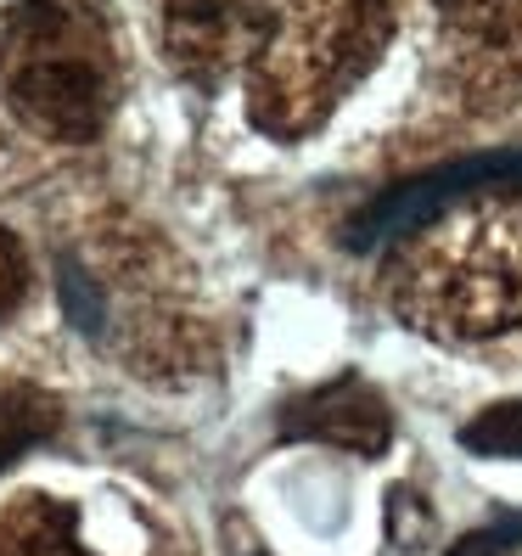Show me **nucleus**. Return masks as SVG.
I'll use <instances>...</instances> for the list:
<instances>
[{
    "label": "nucleus",
    "mask_w": 522,
    "mask_h": 556,
    "mask_svg": "<svg viewBox=\"0 0 522 556\" xmlns=\"http://www.w3.org/2000/svg\"><path fill=\"white\" fill-rule=\"evenodd\" d=\"M382 299L438 343H478L522 326V186H495L394 242Z\"/></svg>",
    "instance_id": "f257e3e1"
},
{
    "label": "nucleus",
    "mask_w": 522,
    "mask_h": 556,
    "mask_svg": "<svg viewBox=\"0 0 522 556\" xmlns=\"http://www.w3.org/2000/svg\"><path fill=\"white\" fill-rule=\"evenodd\" d=\"M387 40V0H265L247 56L253 124L276 141H304L377 68Z\"/></svg>",
    "instance_id": "f03ea898"
},
{
    "label": "nucleus",
    "mask_w": 522,
    "mask_h": 556,
    "mask_svg": "<svg viewBox=\"0 0 522 556\" xmlns=\"http://www.w3.org/2000/svg\"><path fill=\"white\" fill-rule=\"evenodd\" d=\"M0 85L40 136L90 141L113 102V56L62 0H12L0 12Z\"/></svg>",
    "instance_id": "7ed1b4c3"
},
{
    "label": "nucleus",
    "mask_w": 522,
    "mask_h": 556,
    "mask_svg": "<svg viewBox=\"0 0 522 556\" xmlns=\"http://www.w3.org/2000/svg\"><path fill=\"white\" fill-rule=\"evenodd\" d=\"M444 23V74L472 113L522 102V0H433Z\"/></svg>",
    "instance_id": "20e7f679"
},
{
    "label": "nucleus",
    "mask_w": 522,
    "mask_h": 556,
    "mask_svg": "<svg viewBox=\"0 0 522 556\" xmlns=\"http://www.w3.org/2000/svg\"><path fill=\"white\" fill-rule=\"evenodd\" d=\"M495 186H522V152H478L461 163H444V169H428L382 198L348 225V248L354 253H371V248H394L399 237H410L416 225H428L433 214L455 208L478 198V191H495Z\"/></svg>",
    "instance_id": "39448f33"
},
{
    "label": "nucleus",
    "mask_w": 522,
    "mask_h": 556,
    "mask_svg": "<svg viewBox=\"0 0 522 556\" xmlns=\"http://www.w3.org/2000/svg\"><path fill=\"white\" fill-rule=\"evenodd\" d=\"M265 0H163V51L191 79L247 68Z\"/></svg>",
    "instance_id": "423d86ee"
},
{
    "label": "nucleus",
    "mask_w": 522,
    "mask_h": 556,
    "mask_svg": "<svg viewBox=\"0 0 522 556\" xmlns=\"http://www.w3.org/2000/svg\"><path fill=\"white\" fill-rule=\"evenodd\" d=\"M281 439H315L354 455H382L387 439H394V410L371 382L338 377L281 405Z\"/></svg>",
    "instance_id": "0eeeda50"
},
{
    "label": "nucleus",
    "mask_w": 522,
    "mask_h": 556,
    "mask_svg": "<svg viewBox=\"0 0 522 556\" xmlns=\"http://www.w3.org/2000/svg\"><path fill=\"white\" fill-rule=\"evenodd\" d=\"M51 433H56V400L51 394H40V388H28V382L0 388V472Z\"/></svg>",
    "instance_id": "6e6552de"
},
{
    "label": "nucleus",
    "mask_w": 522,
    "mask_h": 556,
    "mask_svg": "<svg viewBox=\"0 0 522 556\" xmlns=\"http://www.w3.org/2000/svg\"><path fill=\"white\" fill-rule=\"evenodd\" d=\"M461 444L472 455H500V462H522V400L488 405L461 428Z\"/></svg>",
    "instance_id": "1a4fd4ad"
},
{
    "label": "nucleus",
    "mask_w": 522,
    "mask_h": 556,
    "mask_svg": "<svg viewBox=\"0 0 522 556\" xmlns=\"http://www.w3.org/2000/svg\"><path fill=\"white\" fill-rule=\"evenodd\" d=\"M56 287H62V309H68V320L79 326L85 338H102L107 332V299H102V287L90 281V270L79 265V258H56Z\"/></svg>",
    "instance_id": "9d476101"
},
{
    "label": "nucleus",
    "mask_w": 522,
    "mask_h": 556,
    "mask_svg": "<svg viewBox=\"0 0 522 556\" xmlns=\"http://www.w3.org/2000/svg\"><path fill=\"white\" fill-rule=\"evenodd\" d=\"M68 534H74V522L62 511H40L28 529H7V534H0V556H79L68 545Z\"/></svg>",
    "instance_id": "9b49d317"
},
{
    "label": "nucleus",
    "mask_w": 522,
    "mask_h": 556,
    "mask_svg": "<svg viewBox=\"0 0 522 556\" xmlns=\"http://www.w3.org/2000/svg\"><path fill=\"white\" fill-rule=\"evenodd\" d=\"M517 545H522V517H500V522H488V529H472L449 556H506Z\"/></svg>",
    "instance_id": "f8f14e48"
},
{
    "label": "nucleus",
    "mask_w": 522,
    "mask_h": 556,
    "mask_svg": "<svg viewBox=\"0 0 522 556\" xmlns=\"http://www.w3.org/2000/svg\"><path fill=\"white\" fill-rule=\"evenodd\" d=\"M23 292H28V258L12 231H0V315H12Z\"/></svg>",
    "instance_id": "ddd939ff"
}]
</instances>
